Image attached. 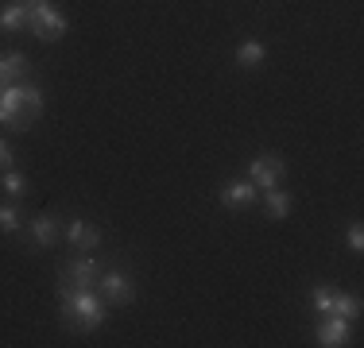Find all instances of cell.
<instances>
[{
    "label": "cell",
    "instance_id": "6da1fadb",
    "mask_svg": "<svg viewBox=\"0 0 364 348\" xmlns=\"http://www.w3.org/2000/svg\"><path fill=\"white\" fill-rule=\"evenodd\" d=\"M58 317L70 333H93L109 321V302L101 298L93 286H70V283H58Z\"/></svg>",
    "mask_w": 364,
    "mask_h": 348
},
{
    "label": "cell",
    "instance_id": "7a4b0ae2",
    "mask_svg": "<svg viewBox=\"0 0 364 348\" xmlns=\"http://www.w3.org/2000/svg\"><path fill=\"white\" fill-rule=\"evenodd\" d=\"M0 124H8L12 132L31 128V116L23 112V97H20V82L0 85Z\"/></svg>",
    "mask_w": 364,
    "mask_h": 348
},
{
    "label": "cell",
    "instance_id": "3957f363",
    "mask_svg": "<svg viewBox=\"0 0 364 348\" xmlns=\"http://www.w3.org/2000/svg\"><path fill=\"white\" fill-rule=\"evenodd\" d=\"M93 286H97V294L109 302V306H128V302L136 298V286L124 271H101Z\"/></svg>",
    "mask_w": 364,
    "mask_h": 348
},
{
    "label": "cell",
    "instance_id": "277c9868",
    "mask_svg": "<svg viewBox=\"0 0 364 348\" xmlns=\"http://www.w3.org/2000/svg\"><path fill=\"white\" fill-rule=\"evenodd\" d=\"M28 28H31V35H36L39 43H55L58 35H66V16L63 12H55V8H43V12H36V16H28Z\"/></svg>",
    "mask_w": 364,
    "mask_h": 348
},
{
    "label": "cell",
    "instance_id": "5b68a950",
    "mask_svg": "<svg viewBox=\"0 0 364 348\" xmlns=\"http://www.w3.org/2000/svg\"><path fill=\"white\" fill-rule=\"evenodd\" d=\"M279 178H283V159L279 155H259V159L248 167V182H252L256 190H272V186H279Z\"/></svg>",
    "mask_w": 364,
    "mask_h": 348
},
{
    "label": "cell",
    "instance_id": "8992f818",
    "mask_svg": "<svg viewBox=\"0 0 364 348\" xmlns=\"http://www.w3.org/2000/svg\"><path fill=\"white\" fill-rule=\"evenodd\" d=\"M101 271H105V267H101L93 256H85V259H74V263H66L63 271H58V278H63V283H70V286H93Z\"/></svg>",
    "mask_w": 364,
    "mask_h": 348
},
{
    "label": "cell",
    "instance_id": "52a82bcc",
    "mask_svg": "<svg viewBox=\"0 0 364 348\" xmlns=\"http://www.w3.org/2000/svg\"><path fill=\"white\" fill-rule=\"evenodd\" d=\"M318 344H326V348L349 344V317H341V313H326V321L318 325Z\"/></svg>",
    "mask_w": 364,
    "mask_h": 348
},
{
    "label": "cell",
    "instance_id": "ba28073f",
    "mask_svg": "<svg viewBox=\"0 0 364 348\" xmlns=\"http://www.w3.org/2000/svg\"><path fill=\"white\" fill-rule=\"evenodd\" d=\"M252 197H256V186L248 178H232V182H225V190H221V205L225 209L252 205Z\"/></svg>",
    "mask_w": 364,
    "mask_h": 348
},
{
    "label": "cell",
    "instance_id": "9c48e42d",
    "mask_svg": "<svg viewBox=\"0 0 364 348\" xmlns=\"http://www.w3.org/2000/svg\"><path fill=\"white\" fill-rule=\"evenodd\" d=\"M23 74H28V58H23L20 50H4V55H0V85L20 82Z\"/></svg>",
    "mask_w": 364,
    "mask_h": 348
},
{
    "label": "cell",
    "instance_id": "30bf717a",
    "mask_svg": "<svg viewBox=\"0 0 364 348\" xmlns=\"http://www.w3.org/2000/svg\"><path fill=\"white\" fill-rule=\"evenodd\" d=\"M28 28V8H23V0H8L4 8H0V31H23Z\"/></svg>",
    "mask_w": 364,
    "mask_h": 348
},
{
    "label": "cell",
    "instance_id": "8fae6325",
    "mask_svg": "<svg viewBox=\"0 0 364 348\" xmlns=\"http://www.w3.org/2000/svg\"><path fill=\"white\" fill-rule=\"evenodd\" d=\"M66 244H70V248H97L101 232L93 229V224H85V221H70V229H66Z\"/></svg>",
    "mask_w": 364,
    "mask_h": 348
},
{
    "label": "cell",
    "instance_id": "7c38bea8",
    "mask_svg": "<svg viewBox=\"0 0 364 348\" xmlns=\"http://www.w3.org/2000/svg\"><path fill=\"white\" fill-rule=\"evenodd\" d=\"M55 240H58L55 217H31V244H36V248H50Z\"/></svg>",
    "mask_w": 364,
    "mask_h": 348
},
{
    "label": "cell",
    "instance_id": "4fadbf2b",
    "mask_svg": "<svg viewBox=\"0 0 364 348\" xmlns=\"http://www.w3.org/2000/svg\"><path fill=\"white\" fill-rule=\"evenodd\" d=\"M264 205H267V217H272V221H283V217L291 213V197L283 194V190H264Z\"/></svg>",
    "mask_w": 364,
    "mask_h": 348
},
{
    "label": "cell",
    "instance_id": "5bb4252c",
    "mask_svg": "<svg viewBox=\"0 0 364 348\" xmlns=\"http://www.w3.org/2000/svg\"><path fill=\"white\" fill-rule=\"evenodd\" d=\"M237 62L245 66V70H256L259 62H264V47H259V43H240V50H237Z\"/></svg>",
    "mask_w": 364,
    "mask_h": 348
},
{
    "label": "cell",
    "instance_id": "9a60e30c",
    "mask_svg": "<svg viewBox=\"0 0 364 348\" xmlns=\"http://www.w3.org/2000/svg\"><path fill=\"white\" fill-rule=\"evenodd\" d=\"M0 186H4V194H8V197H23V194H28V182H23V174H20V170H4Z\"/></svg>",
    "mask_w": 364,
    "mask_h": 348
},
{
    "label": "cell",
    "instance_id": "2e32d148",
    "mask_svg": "<svg viewBox=\"0 0 364 348\" xmlns=\"http://www.w3.org/2000/svg\"><path fill=\"white\" fill-rule=\"evenodd\" d=\"M333 313H341V317H360V298H353V294H333Z\"/></svg>",
    "mask_w": 364,
    "mask_h": 348
},
{
    "label": "cell",
    "instance_id": "e0dca14e",
    "mask_svg": "<svg viewBox=\"0 0 364 348\" xmlns=\"http://www.w3.org/2000/svg\"><path fill=\"white\" fill-rule=\"evenodd\" d=\"M310 306L318 313H333V290H326V286H318L314 294H310Z\"/></svg>",
    "mask_w": 364,
    "mask_h": 348
},
{
    "label": "cell",
    "instance_id": "ac0fdd59",
    "mask_svg": "<svg viewBox=\"0 0 364 348\" xmlns=\"http://www.w3.org/2000/svg\"><path fill=\"white\" fill-rule=\"evenodd\" d=\"M0 229H4V232H20V209H16V205H0Z\"/></svg>",
    "mask_w": 364,
    "mask_h": 348
},
{
    "label": "cell",
    "instance_id": "d6986e66",
    "mask_svg": "<svg viewBox=\"0 0 364 348\" xmlns=\"http://www.w3.org/2000/svg\"><path fill=\"white\" fill-rule=\"evenodd\" d=\"M345 240H349V248H353V251H360V248H364V232H360V224H353Z\"/></svg>",
    "mask_w": 364,
    "mask_h": 348
},
{
    "label": "cell",
    "instance_id": "ffe728a7",
    "mask_svg": "<svg viewBox=\"0 0 364 348\" xmlns=\"http://www.w3.org/2000/svg\"><path fill=\"white\" fill-rule=\"evenodd\" d=\"M8 167H12V143L0 139V170H8Z\"/></svg>",
    "mask_w": 364,
    "mask_h": 348
}]
</instances>
